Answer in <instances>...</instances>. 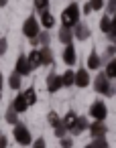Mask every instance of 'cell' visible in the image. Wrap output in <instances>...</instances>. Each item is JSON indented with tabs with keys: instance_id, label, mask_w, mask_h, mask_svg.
Wrapping results in <instances>:
<instances>
[{
	"instance_id": "cell-26",
	"label": "cell",
	"mask_w": 116,
	"mask_h": 148,
	"mask_svg": "<svg viewBox=\"0 0 116 148\" xmlns=\"http://www.w3.org/2000/svg\"><path fill=\"white\" fill-rule=\"evenodd\" d=\"M37 39H39V45H41V47H49V43H51V33H49V31H41V35H39Z\"/></svg>"
},
{
	"instance_id": "cell-1",
	"label": "cell",
	"mask_w": 116,
	"mask_h": 148,
	"mask_svg": "<svg viewBox=\"0 0 116 148\" xmlns=\"http://www.w3.org/2000/svg\"><path fill=\"white\" fill-rule=\"evenodd\" d=\"M79 4H75V2H71L69 6H65L63 8V12H61V27H67V29H73L77 23H79Z\"/></svg>"
},
{
	"instance_id": "cell-16",
	"label": "cell",
	"mask_w": 116,
	"mask_h": 148,
	"mask_svg": "<svg viewBox=\"0 0 116 148\" xmlns=\"http://www.w3.org/2000/svg\"><path fill=\"white\" fill-rule=\"evenodd\" d=\"M39 23H41V27H43L45 31H47V29H53V27H55V16H53L49 10H45V12H41V21H39Z\"/></svg>"
},
{
	"instance_id": "cell-36",
	"label": "cell",
	"mask_w": 116,
	"mask_h": 148,
	"mask_svg": "<svg viewBox=\"0 0 116 148\" xmlns=\"http://www.w3.org/2000/svg\"><path fill=\"white\" fill-rule=\"evenodd\" d=\"M71 146H73V140L71 138H67V136L61 138V148H71Z\"/></svg>"
},
{
	"instance_id": "cell-2",
	"label": "cell",
	"mask_w": 116,
	"mask_h": 148,
	"mask_svg": "<svg viewBox=\"0 0 116 148\" xmlns=\"http://www.w3.org/2000/svg\"><path fill=\"white\" fill-rule=\"evenodd\" d=\"M94 89H96V93L106 95V97H112L116 93V85L110 83V79L106 77V73H98L94 77Z\"/></svg>"
},
{
	"instance_id": "cell-38",
	"label": "cell",
	"mask_w": 116,
	"mask_h": 148,
	"mask_svg": "<svg viewBox=\"0 0 116 148\" xmlns=\"http://www.w3.org/2000/svg\"><path fill=\"white\" fill-rule=\"evenodd\" d=\"M6 144H8L6 136H2V138H0V148H6Z\"/></svg>"
},
{
	"instance_id": "cell-37",
	"label": "cell",
	"mask_w": 116,
	"mask_h": 148,
	"mask_svg": "<svg viewBox=\"0 0 116 148\" xmlns=\"http://www.w3.org/2000/svg\"><path fill=\"white\" fill-rule=\"evenodd\" d=\"M90 12H94V10H92V6H90V2H86V4H84V14H90Z\"/></svg>"
},
{
	"instance_id": "cell-32",
	"label": "cell",
	"mask_w": 116,
	"mask_h": 148,
	"mask_svg": "<svg viewBox=\"0 0 116 148\" xmlns=\"http://www.w3.org/2000/svg\"><path fill=\"white\" fill-rule=\"evenodd\" d=\"M108 39H110V41H116V14L112 16V27H110V33H108Z\"/></svg>"
},
{
	"instance_id": "cell-23",
	"label": "cell",
	"mask_w": 116,
	"mask_h": 148,
	"mask_svg": "<svg viewBox=\"0 0 116 148\" xmlns=\"http://www.w3.org/2000/svg\"><path fill=\"white\" fill-rule=\"evenodd\" d=\"M110 27H112V16L104 14V16L100 18V31H102L104 35H108V33H110Z\"/></svg>"
},
{
	"instance_id": "cell-42",
	"label": "cell",
	"mask_w": 116,
	"mask_h": 148,
	"mask_svg": "<svg viewBox=\"0 0 116 148\" xmlns=\"http://www.w3.org/2000/svg\"><path fill=\"white\" fill-rule=\"evenodd\" d=\"M0 101H2V91H0Z\"/></svg>"
},
{
	"instance_id": "cell-13",
	"label": "cell",
	"mask_w": 116,
	"mask_h": 148,
	"mask_svg": "<svg viewBox=\"0 0 116 148\" xmlns=\"http://www.w3.org/2000/svg\"><path fill=\"white\" fill-rule=\"evenodd\" d=\"M75 61H77L75 47H73V45H67V47L63 49V63H65V65H75Z\"/></svg>"
},
{
	"instance_id": "cell-40",
	"label": "cell",
	"mask_w": 116,
	"mask_h": 148,
	"mask_svg": "<svg viewBox=\"0 0 116 148\" xmlns=\"http://www.w3.org/2000/svg\"><path fill=\"white\" fill-rule=\"evenodd\" d=\"M6 4H8V0H0V8H4Z\"/></svg>"
},
{
	"instance_id": "cell-33",
	"label": "cell",
	"mask_w": 116,
	"mask_h": 148,
	"mask_svg": "<svg viewBox=\"0 0 116 148\" xmlns=\"http://www.w3.org/2000/svg\"><path fill=\"white\" fill-rule=\"evenodd\" d=\"M8 51V39L6 37H0V55H4Z\"/></svg>"
},
{
	"instance_id": "cell-35",
	"label": "cell",
	"mask_w": 116,
	"mask_h": 148,
	"mask_svg": "<svg viewBox=\"0 0 116 148\" xmlns=\"http://www.w3.org/2000/svg\"><path fill=\"white\" fill-rule=\"evenodd\" d=\"M33 148H47V142H45V138H37V140L33 142Z\"/></svg>"
},
{
	"instance_id": "cell-27",
	"label": "cell",
	"mask_w": 116,
	"mask_h": 148,
	"mask_svg": "<svg viewBox=\"0 0 116 148\" xmlns=\"http://www.w3.org/2000/svg\"><path fill=\"white\" fill-rule=\"evenodd\" d=\"M33 6H35V10H39V14H41V12H45V10L49 8V0H33Z\"/></svg>"
},
{
	"instance_id": "cell-19",
	"label": "cell",
	"mask_w": 116,
	"mask_h": 148,
	"mask_svg": "<svg viewBox=\"0 0 116 148\" xmlns=\"http://www.w3.org/2000/svg\"><path fill=\"white\" fill-rule=\"evenodd\" d=\"M104 73H106V77H108L110 81H116V57H112V59L106 63Z\"/></svg>"
},
{
	"instance_id": "cell-34",
	"label": "cell",
	"mask_w": 116,
	"mask_h": 148,
	"mask_svg": "<svg viewBox=\"0 0 116 148\" xmlns=\"http://www.w3.org/2000/svg\"><path fill=\"white\" fill-rule=\"evenodd\" d=\"M106 57H116V41H112V45H108V51H106Z\"/></svg>"
},
{
	"instance_id": "cell-39",
	"label": "cell",
	"mask_w": 116,
	"mask_h": 148,
	"mask_svg": "<svg viewBox=\"0 0 116 148\" xmlns=\"http://www.w3.org/2000/svg\"><path fill=\"white\" fill-rule=\"evenodd\" d=\"M2 85H4V77H2V71H0V91H2Z\"/></svg>"
},
{
	"instance_id": "cell-20",
	"label": "cell",
	"mask_w": 116,
	"mask_h": 148,
	"mask_svg": "<svg viewBox=\"0 0 116 148\" xmlns=\"http://www.w3.org/2000/svg\"><path fill=\"white\" fill-rule=\"evenodd\" d=\"M39 51H41L43 65H53V51H51V47H41Z\"/></svg>"
},
{
	"instance_id": "cell-25",
	"label": "cell",
	"mask_w": 116,
	"mask_h": 148,
	"mask_svg": "<svg viewBox=\"0 0 116 148\" xmlns=\"http://www.w3.org/2000/svg\"><path fill=\"white\" fill-rule=\"evenodd\" d=\"M47 122H49V126H53V128H59V126L63 124V120H61L55 112H49V114H47Z\"/></svg>"
},
{
	"instance_id": "cell-5",
	"label": "cell",
	"mask_w": 116,
	"mask_h": 148,
	"mask_svg": "<svg viewBox=\"0 0 116 148\" xmlns=\"http://www.w3.org/2000/svg\"><path fill=\"white\" fill-rule=\"evenodd\" d=\"M90 116L94 118V120H98V122H104L106 120V116H108V108H106V103L104 101H94L92 106H90Z\"/></svg>"
},
{
	"instance_id": "cell-17",
	"label": "cell",
	"mask_w": 116,
	"mask_h": 148,
	"mask_svg": "<svg viewBox=\"0 0 116 148\" xmlns=\"http://www.w3.org/2000/svg\"><path fill=\"white\" fill-rule=\"evenodd\" d=\"M21 85H23V75H19L17 71H12V73L8 75V87L14 89V91H19Z\"/></svg>"
},
{
	"instance_id": "cell-6",
	"label": "cell",
	"mask_w": 116,
	"mask_h": 148,
	"mask_svg": "<svg viewBox=\"0 0 116 148\" xmlns=\"http://www.w3.org/2000/svg\"><path fill=\"white\" fill-rule=\"evenodd\" d=\"M14 71H17L19 75H23V77H25V75H31L33 67H31L27 55H19V59H17V63H14Z\"/></svg>"
},
{
	"instance_id": "cell-3",
	"label": "cell",
	"mask_w": 116,
	"mask_h": 148,
	"mask_svg": "<svg viewBox=\"0 0 116 148\" xmlns=\"http://www.w3.org/2000/svg\"><path fill=\"white\" fill-rule=\"evenodd\" d=\"M41 23L35 18V14H31V16H27L25 18V23H23V35L31 41V39H37L39 35H41Z\"/></svg>"
},
{
	"instance_id": "cell-22",
	"label": "cell",
	"mask_w": 116,
	"mask_h": 148,
	"mask_svg": "<svg viewBox=\"0 0 116 148\" xmlns=\"http://www.w3.org/2000/svg\"><path fill=\"white\" fill-rule=\"evenodd\" d=\"M4 118H6V122H8V124H12V126H17V124H19V112H17V110H14L12 106H10V108L6 110Z\"/></svg>"
},
{
	"instance_id": "cell-10",
	"label": "cell",
	"mask_w": 116,
	"mask_h": 148,
	"mask_svg": "<svg viewBox=\"0 0 116 148\" xmlns=\"http://www.w3.org/2000/svg\"><path fill=\"white\" fill-rule=\"evenodd\" d=\"M90 132H92V136H94V138H100V136H106V132H108V126H106L104 122H98V120H94V122L90 124Z\"/></svg>"
},
{
	"instance_id": "cell-21",
	"label": "cell",
	"mask_w": 116,
	"mask_h": 148,
	"mask_svg": "<svg viewBox=\"0 0 116 148\" xmlns=\"http://www.w3.org/2000/svg\"><path fill=\"white\" fill-rule=\"evenodd\" d=\"M61 79H63V87H71V85H75V71H65L63 75H61Z\"/></svg>"
},
{
	"instance_id": "cell-11",
	"label": "cell",
	"mask_w": 116,
	"mask_h": 148,
	"mask_svg": "<svg viewBox=\"0 0 116 148\" xmlns=\"http://www.w3.org/2000/svg\"><path fill=\"white\" fill-rule=\"evenodd\" d=\"M57 37H59V41H61L65 47H67V45H73V39H75V37H73V29H67V27H61Z\"/></svg>"
},
{
	"instance_id": "cell-24",
	"label": "cell",
	"mask_w": 116,
	"mask_h": 148,
	"mask_svg": "<svg viewBox=\"0 0 116 148\" xmlns=\"http://www.w3.org/2000/svg\"><path fill=\"white\" fill-rule=\"evenodd\" d=\"M75 120H77V114H75V112H67L65 118H63V126H65L67 130H71L73 124H75Z\"/></svg>"
},
{
	"instance_id": "cell-18",
	"label": "cell",
	"mask_w": 116,
	"mask_h": 148,
	"mask_svg": "<svg viewBox=\"0 0 116 148\" xmlns=\"http://www.w3.org/2000/svg\"><path fill=\"white\" fill-rule=\"evenodd\" d=\"M27 57H29V63H31V67H33V69H37V67H41V65H43V61H41V51H39V49H33Z\"/></svg>"
},
{
	"instance_id": "cell-12",
	"label": "cell",
	"mask_w": 116,
	"mask_h": 148,
	"mask_svg": "<svg viewBox=\"0 0 116 148\" xmlns=\"http://www.w3.org/2000/svg\"><path fill=\"white\" fill-rule=\"evenodd\" d=\"M84 130H90V122L84 118V116H77V120H75V124H73V128L69 130L73 136H77V134H81Z\"/></svg>"
},
{
	"instance_id": "cell-9",
	"label": "cell",
	"mask_w": 116,
	"mask_h": 148,
	"mask_svg": "<svg viewBox=\"0 0 116 148\" xmlns=\"http://www.w3.org/2000/svg\"><path fill=\"white\" fill-rule=\"evenodd\" d=\"M90 81H92V77H90L88 69H84V67H81V69H77V71H75V85H77V87H81V89H84V87H88V85H90Z\"/></svg>"
},
{
	"instance_id": "cell-8",
	"label": "cell",
	"mask_w": 116,
	"mask_h": 148,
	"mask_svg": "<svg viewBox=\"0 0 116 148\" xmlns=\"http://www.w3.org/2000/svg\"><path fill=\"white\" fill-rule=\"evenodd\" d=\"M73 37H75L77 41H88V39L92 37V29H90L86 23H77V25L73 27Z\"/></svg>"
},
{
	"instance_id": "cell-7",
	"label": "cell",
	"mask_w": 116,
	"mask_h": 148,
	"mask_svg": "<svg viewBox=\"0 0 116 148\" xmlns=\"http://www.w3.org/2000/svg\"><path fill=\"white\" fill-rule=\"evenodd\" d=\"M61 87H63L61 75H59V73H49V75H47V91H49V93H55V91H59Z\"/></svg>"
},
{
	"instance_id": "cell-31",
	"label": "cell",
	"mask_w": 116,
	"mask_h": 148,
	"mask_svg": "<svg viewBox=\"0 0 116 148\" xmlns=\"http://www.w3.org/2000/svg\"><path fill=\"white\" fill-rule=\"evenodd\" d=\"M90 6H92L94 12H100V10L106 6V2H104V0H90Z\"/></svg>"
},
{
	"instance_id": "cell-4",
	"label": "cell",
	"mask_w": 116,
	"mask_h": 148,
	"mask_svg": "<svg viewBox=\"0 0 116 148\" xmlns=\"http://www.w3.org/2000/svg\"><path fill=\"white\" fill-rule=\"evenodd\" d=\"M12 134H14V140H17L21 146H31V144H33V136H31V132H29V128H27L25 124L19 122V124L14 126Z\"/></svg>"
},
{
	"instance_id": "cell-14",
	"label": "cell",
	"mask_w": 116,
	"mask_h": 148,
	"mask_svg": "<svg viewBox=\"0 0 116 148\" xmlns=\"http://www.w3.org/2000/svg\"><path fill=\"white\" fill-rule=\"evenodd\" d=\"M12 108H14L19 114H23V112H27V110H29V101H27L25 93H19V95L12 99Z\"/></svg>"
},
{
	"instance_id": "cell-41",
	"label": "cell",
	"mask_w": 116,
	"mask_h": 148,
	"mask_svg": "<svg viewBox=\"0 0 116 148\" xmlns=\"http://www.w3.org/2000/svg\"><path fill=\"white\" fill-rule=\"evenodd\" d=\"M84 148H94V144H88V146H84Z\"/></svg>"
},
{
	"instance_id": "cell-28",
	"label": "cell",
	"mask_w": 116,
	"mask_h": 148,
	"mask_svg": "<svg viewBox=\"0 0 116 148\" xmlns=\"http://www.w3.org/2000/svg\"><path fill=\"white\" fill-rule=\"evenodd\" d=\"M25 97H27L29 106H35V103H37V91H35V87H29V89L25 91Z\"/></svg>"
},
{
	"instance_id": "cell-29",
	"label": "cell",
	"mask_w": 116,
	"mask_h": 148,
	"mask_svg": "<svg viewBox=\"0 0 116 148\" xmlns=\"http://www.w3.org/2000/svg\"><path fill=\"white\" fill-rule=\"evenodd\" d=\"M104 8H106V14L108 16H114L116 14V0H108Z\"/></svg>"
},
{
	"instance_id": "cell-15",
	"label": "cell",
	"mask_w": 116,
	"mask_h": 148,
	"mask_svg": "<svg viewBox=\"0 0 116 148\" xmlns=\"http://www.w3.org/2000/svg\"><path fill=\"white\" fill-rule=\"evenodd\" d=\"M102 63H104V59L98 55V51H92L88 55V69H100Z\"/></svg>"
},
{
	"instance_id": "cell-30",
	"label": "cell",
	"mask_w": 116,
	"mask_h": 148,
	"mask_svg": "<svg viewBox=\"0 0 116 148\" xmlns=\"http://www.w3.org/2000/svg\"><path fill=\"white\" fill-rule=\"evenodd\" d=\"M94 148H108V140H106V136H100V138H94Z\"/></svg>"
}]
</instances>
